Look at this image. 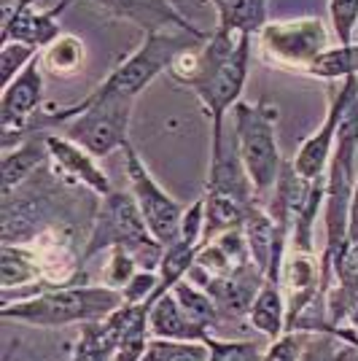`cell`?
Here are the masks:
<instances>
[{
	"label": "cell",
	"instance_id": "cell-1",
	"mask_svg": "<svg viewBox=\"0 0 358 361\" xmlns=\"http://www.w3.org/2000/svg\"><path fill=\"white\" fill-rule=\"evenodd\" d=\"M251 38L216 27L205 44L183 51L167 71L170 78L195 90L213 121V133H224V116L242 97L251 68Z\"/></svg>",
	"mask_w": 358,
	"mask_h": 361
},
{
	"label": "cell",
	"instance_id": "cell-2",
	"mask_svg": "<svg viewBox=\"0 0 358 361\" xmlns=\"http://www.w3.org/2000/svg\"><path fill=\"white\" fill-rule=\"evenodd\" d=\"M135 97L121 94H97L92 92L81 103L62 111H41L30 124V135L41 127H62L68 140L87 149L92 157L103 159L130 143V119Z\"/></svg>",
	"mask_w": 358,
	"mask_h": 361
},
{
	"label": "cell",
	"instance_id": "cell-3",
	"mask_svg": "<svg viewBox=\"0 0 358 361\" xmlns=\"http://www.w3.org/2000/svg\"><path fill=\"white\" fill-rule=\"evenodd\" d=\"M124 305V294L111 286L70 283V286H44L32 297L3 305V321H16L27 326L54 329L70 324H94Z\"/></svg>",
	"mask_w": 358,
	"mask_h": 361
},
{
	"label": "cell",
	"instance_id": "cell-4",
	"mask_svg": "<svg viewBox=\"0 0 358 361\" xmlns=\"http://www.w3.org/2000/svg\"><path fill=\"white\" fill-rule=\"evenodd\" d=\"M358 178V100L347 111L337 143L326 167V200H323V224H326V248L321 256L323 264V286L326 294L334 283V262L347 248V224H350V200Z\"/></svg>",
	"mask_w": 358,
	"mask_h": 361
},
{
	"label": "cell",
	"instance_id": "cell-5",
	"mask_svg": "<svg viewBox=\"0 0 358 361\" xmlns=\"http://www.w3.org/2000/svg\"><path fill=\"white\" fill-rule=\"evenodd\" d=\"M111 248L132 251L140 270H159L162 264L164 245L151 235L135 197L124 192H111L108 197H100V205L92 221V235L81 251V267Z\"/></svg>",
	"mask_w": 358,
	"mask_h": 361
},
{
	"label": "cell",
	"instance_id": "cell-6",
	"mask_svg": "<svg viewBox=\"0 0 358 361\" xmlns=\"http://www.w3.org/2000/svg\"><path fill=\"white\" fill-rule=\"evenodd\" d=\"M232 121H235V143H237L240 162L254 183L259 202H267L285 165L278 137H275L278 108L269 103L240 100L237 106L232 108Z\"/></svg>",
	"mask_w": 358,
	"mask_h": 361
},
{
	"label": "cell",
	"instance_id": "cell-7",
	"mask_svg": "<svg viewBox=\"0 0 358 361\" xmlns=\"http://www.w3.org/2000/svg\"><path fill=\"white\" fill-rule=\"evenodd\" d=\"M210 38L208 30H154L143 32V41L132 54L105 75L92 92L97 94H121L137 97L159 73L170 71V65L178 60L183 51L205 44Z\"/></svg>",
	"mask_w": 358,
	"mask_h": 361
},
{
	"label": "cell",
	"instance_id": "cell-8",
	"mask_svg": "<svg viewBox=\"0 0 358 361\" xmlns=\"http://www.w3.org/2000/svg\"><path fill=\"white\" fill-rule=\"evenodd\" d=\"M331 35L321 16L278 19L259 30V51L275 68L307 73V68L331 49Z\"/></svg>",
	"mask_w": 358,
	"mask_h": 361
},
{
	"label": "cell",
	"instance_id": "cell-9",
	"mask_svg": "<svg viewBox=\"0 0 358 361\" xmlns=\"http://www.w3.org/2000/svg\"><path fill=\"white\" fill-rule=\"evenodd\" d=\"M121 154H124V173L130 180L132 197L143 213V219H146V224H149L151 235L162 243L164 248L173 245L180 232V219H183L186 208L156 183V178L149 173V167L143 165V159L135 151L132 143H127Z\"/></svg>",
	"mask_w": 358,
	"mask_h": 361
},
{
	"label": "cell",
	"instance_id": "cell-10",
	"mask_svg": "<svg viewBox=\"0 0 358 361\" xmlns=\"http://www.w3.org/2000/svg\"><path fill=\"white\" fill-rule=\"evenodd\" d=\"M358 100V75H350L345 78L342 87L331 94V103H328V111L321 127L315 130L310 137H304L299 143L297 154L291 159V165L304 180H318L326 176L328 159H331V151H334V143H337V133L342 127L347 111L353 108V103Z\"/></svg>",
	"mask_w": 358,
	"mask_h": 361
},
{
	"label": "cell",
	"instance_id": "cell-11",
	"mask_svg": "<svg viewBox=\"0 0 358 361\" xmlns=\"http://www.w3.org/2000/svg\"><path fill=\"white\" fill-rule=\"evenodd\" d=\"M44 106V65L41 54L16 75L0 97V127H3V151L14 149L19 140L30 135L32 119Z\"/></svg>",
	"mask_w": 358,
	"mask_h": 361
},
{
	"label": "cell",
	"instance_id": "cell-12",
	"mask_svg": "<svg viewBox=\"0 0 358 361\" xmlns=\"http://www.w3.org/2000/svg\"><path fill=\"white\" fill-rule=\"evenodd\" d=\"M38 0H14V6L6 8L3 16V44H30L44 51L62 35V27L57 25L60 14L73 3V0H57L51 8L38 11Z\"/></svg>",
	"mask_w": 358,
	"mask_h": 361
},
{
	"label": "cell",
	"instance_id": "cell-13",
	"mask_svg": "<svg viewBox=\"0 0 358 361\" xmlns=\"http://www.w3.org/2000/svg\"><path fill=\"white\" fill-rule=\"evenodd\" d=\"M46 149H49V167L60 180L78 183L97 197H108L113 192L103 167L97 165V157H92L90 151L81 149L78 143L68 140V137L46 135Z\"/></svg>",
	"mask_w": 358,
	"mask_h": 361
},
{
	"label": "cell",
	"instance_id": "cell-14",
	"mask_svg": "<svg viewBox=\"0 0 358 361\" xmlns=\"http://www.w3.org/2000/svg\"><path fill=\"white\" fill-rule=\"evenodd\" d=\"M103 14L132 22L143 32L154 30H202L189 22L170 0H92Z\"/></svg>",
	"mask_w": 358,
	"mask_h": 361
},
{
	"label": "cell",
	"instance_id": "cell-15",
	"mask_svg": "<svg viewBox=\"0 0 358 361\" xmlns=\"http://www.w3.org/2000/svg\"><path fill=\"white\" fill-rule=\"evenodd\" d=\"M149 334L156 340H180V343H205L210 337L208 329H202L186 316V310L173 297V291L162 294L149 310Z\"/></svg>",
	"mask_w": 358,
	"mask_h": 361
},
{
	"label": "cell",
	"instance_id": "cell-16",
	"mask_svg": "<svg viewBox=\"0 0 358 361\" xmlns=\"http://www.w3.org/2000/svg\"><path fill=\"white\" fill-rule=\"evenodd\" d=\"M46 162H49V149H46V135L41 133L27 135L14 149L3 151V195L25 186L32 176L41 173Z\"/></svg>",
	"mask_w": 358,
	"mask_h": 361
},
{
	"label": "cell",
	"instance_id": "cell-17",
	"mask_svg": "<svg viewBox=\"0 0 358 361\" xmlns=\"http://www.w3.org/2000/svg\"><path fill=\"white\" fill-rule=\"evenodd\" d=\"M44 281V264L30 245H0V286L14 291L16 286H35Z\"/></svg>",
	"mask_w": 358,
	"mask_h": 361
},
{
	"label": "cell",
	"instance_id": "cell-18",
	"mask_svg": "<svg viewBox=\"0 0 358 361\" xmlns=\"http://www.w3.org/2000/svg\"><path fill=\"white\" fill-rule=\"evenodd\" d=\"M285 300H283V286L275 281H264V286L259 288L254 305L248 310V321L259 334H264L269 343L285 334Z\"/></svg>",
	"mask_w": 358,
	"mask_h": 361
},
{
	"label": "cell",
	"instance_id": "cell-19",
	"mask_svg": "<svg viewBox=\"0 0 358 361\" xmlns=\"http://www.w3.org/2000/svg\"><path fill=\"white\" fill-rule=\"evenodd\" d=\"M173 297L178 300V305L186 310V316L192 318L195 324H199L202 329L213 331L216 326L224 324V313L218 310V305L210 300V294L205 288H199L197 283H192L189 278H183L180 283L173 286Z\"/></svg>",
	"mask_w": 358,
	"mask_h": 361
},
{
	"label": "cell",
	"instance_id": "cell-20",
	"mask_svg": "<svg viewBox=\"0 0 358 361\" xmlns=\"http://www.w3.org/2000/svg\"><path fill=\"white\" fill-rule=\"evenodd\" d=\"M269 0H226L218 8V27L242 35H259L267 25Z\"/></svg>",
	"mask_w": 358,
	"mask_h": 361
},
{
	"label": "cell",
	"instance_id": "cell-21",
	"mask_svg": "<svg viewBox=\"0 0 358 361\" xmlns=\"http://www.w3.org/2000/svg\"><path fill=\"white\" fill-rule=\"evenodd\" d=\"M84 57H87V46L78 35H70V32H62L60 38L51 46H46L41 51V65H44V73L51 75H75L84 65Z\"/></svg>",
	"mask_w": 358,
	"mask_h": 361
},
{
	"label": "cell",
	"instance_id": "cell-22",
	"mask_svg": "<svg viewBox=\"0 0 358 361\" xmlns=\"http://www.w3.org/2000/svg\"><path fill=\"white\" fill-rule=\"evenodd\" d=\"M307 75L321 81H345L350 75H358V41L347 46H331L318 60L307 68Z\"/></svg>",
	"mask_w": 358,
	"mask_h": 361
},
{
	"label": "cell",
	"instance_id": "cell-23",
	"mask_svg": "<svg viewBox=\"0 0 358 361\" xmlns=\"http://www.w3.org/2000/svg\"><path fill=\"white\" fill-rule=\"evenodd\" d=\"M140 361H210L208 343H180L151 337Z\"/></svg>",
	"mask_w": 358,
	"mask_h": 361
},
{
	"label": "cell",
	"instance_id": "cell-24",
	"mask_svg": "<svg viewBox=\"0 0 358 361\" xmlns=\"http://www.w3.org/2000/svg\"><path fill=\"white\" fill-rule=\"evenodd\" d=\"M328 16L334 41L340 46L353 44L358 27V0H328Z\"/></svg>",
	"mask_w": 358,
	"mask_h": 361
},
{
	"label": "cell",
	"instance_id": "cell-25",
	"mask_svg": "<svg viewBox=\"0 0 358 361\" xmlns=\"http://www.w3.org/2000/svg\"><path fill=\"white\" fill-rule=\"evenodd\" d=\"M38 54H41V49H35L30 44H19V41L0 46V78H3V87H8Z\"/></svg>",
	"mask_w": 358,
	"mask_h": 361
},
{
	"label": "cell",
	"instance_id": "cell-26",
	"mask_svg": "<svg viewBox=\"0 0 358 361\" xmlns=\"http://www.w3.org/2000/svg\"><path fill=\"white\" fill-rule=\"evenodd\" d=\"M137 270H140V264H137V259L132 256V251H127V248H111L108 251V264H105L103 270L105 286L119 288L121 291V288L132 281Z\"/></svg>",
	"mask_w": 358,
	"mask_h": 361
},
{
	"label": "cell",
	"instance_id": "cell-27",
	"mask_svg": "<svg viewBox=\"0 0 358 361\" xmlns=\"http://www.w3.org/2000/svg\"><path fill=\"white\" fill-rule=\"evenodd\" d=\"M210 361H261L264 353L251 340H218L210 334L208 340Z\"/></svg>",
	"mask_w": 358,
	"mask_h": 361
},
{
	"label": "cell",
	"instance_id": "cell-28",
	"mask_svg": "<svg viewBox=\"0 0 358 361\" xmlns=\"http://www.w3.org/2000/svg\"><path fill=\"white\" fill-rule=\"evenodd\" d=\"M340 345L342 340L331 331H304V345L299 361H340Z\"/></svg>",
	"mask_w": 358,
	"mask_h": 361
},
{
	"label": "cell",
	"instance_id": "cell-29",
	"mask_svg": "<svg viewBox=\"0 0 358 361\" xmlns=\"http://www.w3.org/2000/svg\"><path fill=\"white\" fill-rule=\"evenodd\" d=\"M302 345H304V331H285L283 337L269 343L261 361H299Z\"/></svg>",
	"mask_w": 358,
	"mask_h": 361
},
{
	"label": "cell",
	"instance_id": "cell-30",
	"mask_svg": "<svg viewBox=\"0 0 358 361\" xmlns=\"http://www.w3.org/2000/svg\"><path fill=\"white\" fill-rule=\"evenodd\" d=\"M334 281L347 291H358V240L347 243L342 256L334 262Z\"/></svg>",
	"mask_w": 358,
	"mask_h": 361
},
{
	"label": "cell",
	"instance_id": "cell-31",
	"mask_svg": "<svg viewBox=\"0 0 358 361\" xmlns=\"http://www.w3.org/2000/svg\"><path fill=\"white\" fill-rule=\"evenodd\" d=\"M347 240H358V178L353 186V200H350V224H347Z\"/></svg>",
	"mask_w": 358,
	"mask_h": 361
},
{
	"label": "cell",
	"instance_id": "cell-32",
	"mask_svg": "<svg viewBox=\"0 0 358 361\" xmlns=\"http://www.w3.org/2000/svg\"><path fill=\"white\" fill-rule=\"evenodd\" d=\"M210 3H213V6H216V11H218V8H221V6H224L226 0H210Z\"/></svg>",
	"mask_w": 358,
	"mask_h": 361
}]
</instances>
